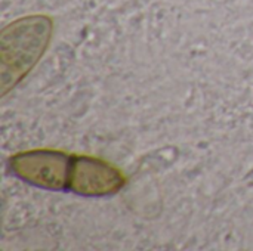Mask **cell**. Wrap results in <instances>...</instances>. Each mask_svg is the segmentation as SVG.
Returning <instances> with one entry per match:
<instances>
[{"label": "cell", "mask_w": 253, "mask_h": 251, "mask_svg": "<svg viewBox=\"0 0 253 251\" xmlns=\"http://www.w3.org/2000/svg\"><path fill=\"white\" fill-rule=\"evenodd\" d=\"M126 185L125 173L93 155H73L68 191L83 197H111Z\"/></svg>", "instance_id": "cell-3"}, {"label": "cell", "mask_w": 253, "mask_h": 251, "mask_svg": "<svg viewBox=\"0 0 253 251\" xmlns=\"http://www.w3.org/2000/svg\"><path fill=\"white\" fill-rule=\"evenodd\" d=\"M53 21L47 15H28L6 25L0 37L1 89L6 95L39 62L49 46Z\"/></svg>", "instance_id": "cell-1"}, {"label": "cell", "mask_w": 253, "mask_h": 251, "mask_svg": "<svg viewBox=\"0 0 253 251\" xmlns=\"http://www.w3.org/2000/svg\"><path fill=\"white\" fill-rule=\"evenodd\" d=\"M73 154L59 149H30L10 157L15 176L31 186L49 191H68Z\"/></svg>", "instance_id": "cell-2"}]
</instances>
